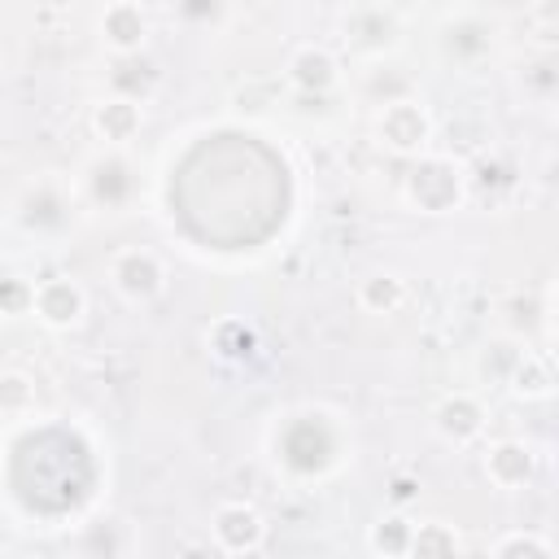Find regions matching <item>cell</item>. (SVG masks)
Instances as JSON below:
<instances>
[{"label":"cell","instance_id":"1","mask_svg":"<svg viewBox=\"0 0 559 559\" xmlns=\"http://www.w3.org/2000/svg\"><path fill=\"white\" fill-rule=\"evenodd\" d=\"M349 424L332 406H297L271 432V459L293 480H328L349 463Z\"/></svg>","mask_w":559,"mask_h":559},{"label":"cell","instance_id":"2","mask_svg":"<svg viewBox=\"0 0 559 559\" xmlns=\"http://www.w3.org/2000/svg\"><path fill=\"white\" fill-rule=\"evenodd\" d=\"M397 197H402L406 210L428 214V218L459 214L472 201V192H467V162L454 157V153L424 148L419 157L406 162L402 183H397Z\"/></svg>","mask_w":559,"mask_h":559},{"label":"cell","instance_id":"3","mask_svg":"<svg viewBox=\"0 0 559 559\" xmlns=\"http://www.w3.org/2000/svg\"><path fill=\"white\" fill-rule=\"evenodd\" d=\"M74 214H79V188L61 175H35L13 201V223L31 240H61L74 227Z\"/></svg>","mask_w":559,"mask_h":559},{"label":"cell","instance_id":"4","mask_svg":"<svg viewBox=\"0 0 559 559\" xmlns=\"http://www.w3.org/2000/svg\"><path fill=\"white\" fill-rule=\"evenodd\" d=\"M74 188H79V201H87L96 210H109V214H122L140 197V170L127 157V148H100L96 157L83 162Z\"/></svg>","mask_w":559,"mask_h":559},{"label":"cell","instance_id":"5","mask_svg":"<svg viewBox=\"0 0 559 559\" xmlns=\"http://www.w3.org/2000/svg\"><path fill=\"white\" fill-rule=\"evenodd\" d=\"M376 144L402 162L419 157L424 148H432V135H437V122L428 114V105L419 96H397V100H384L380 114H376Z\"/></svg>","mask_w":559,"mask_h":559},{"label":"cell","instance_id":"6","mask_svg":"<svg viewBox=\"0 0 559 559\" xmlns=\"http://www.w3.org/2000/svg\"><path fill=\"white\" fill-rule=\"evenodd\" d=\"M402 26H406V17H397L393 9H384L376 0H358L341 17V39L358 61H380L402 48Z\"/></svg>","mask_w":559,"mask_h":559},{"label":"cell","instance_id":"7","mask_svg":"<svg viewBox=\"0 0 559 559\" xmlns=\"http://www.w3.org/2000/svg\"><path fill=\"white\" fill-rule=\"evenodd\" d=\"M105 275H109V288H114L122 301H131V306L157 301V297L166 293V280H170L162 253H153V249H144V245H127V249L109 253Z\"/></svg>","mask_w":559,"mask_h":559},{"label":"cell","instance_id":"8","mask_svg":"<svg viewBox=\"0 0 559 559\" xmlns=\"http://www.w3.org/2000/svg\"><path fill=\"white\" fill-rule=\"evenodd\" d=\"M498 48V26L485 13H454L437 26V52L454 70H480Z\"/></svg>","mask_w":559,"mask_h":559},{"label":"cell","instance_id":"9","mask_svg":"<svg viewBox=\"0 0 559 559\" xmlns=\"http://www.w3.org/2000/svg\"><path fill=\"white\" fill-rule=\"evenodd\" d=\"M432 432L454 445V450H467L476 445L485 432H489V402L476 393V389H450L432 402Z\"/></svg>","mask_w":559,"mask_h":559},{"label":"cell","instance_id":"10","mask_svg":"<svg viewBox=\"0 0 559 559\" xmlns=\"http://www.w3.org/2000/svg\"><path fill=\"white\" fill-rule=\"evenodd\" d=\"M31 314L48 332H74L87 319V288L74 275H44L31 288Z\"/></svg>","mask_w":559,"mask_h":559},{"label":"cell","instance_id":"11","mask_svg":"<svg viewBox=\"0 0 559 559\" xmlns=\"http://www.w3.org/2000/svg\"><path fill=\"white\" fill-rule=\"evenodd\" d=\"M537 463H542V459H537V445L524 441V437H498V441H489L485 454H480L485 480H489L493 489H502V493L528 489V485L537 480Z\"/></svg>","mask_w":559,"mask_h":559},{"label":"cell","instance_id":"12","mask_svg":"<svg viewBox=\"0 0 559 559\" xmlns=\"http://www.w3.org/2000/svg\"><path fill=\"white\" fill-rule=\"evenodd\" d=\"M210 537L223 555H258L266 546V515L245 498L218 502L210 515Z\"/></svg>","mask_w":559,"mask_h":559},{"label":"cell","instance_id":"13","mask_svg":"<svg viewBox=\"0 0 559 559\" xmlns=\"http://www.w3.org/2000/svg\"><path fill=\"white\" fill-rule=\"evenodd\" d=\"M341 57L328 48V44H297L284 61V83L297 92V96H332L341 92Z\"/></svg>","mask_w":559,"mask_h":559},{"label":"cell","instance_id":"14","mask_svg":"<svg viewBox=\"0 0 559 559\" xmlns=\"http://www.w3.org/2000/svg\"><path fill=\"white\" fill-rule=\"evenodd\" d=\"M96 35L105 44L109 57H131V52H144L148 48V35H153V22H148V9L140 0H109L96 17Z\"/></svg>","mask_w":559,"mask_h":559},{"label":"cell","instance_id":"15","mask_svg":"<svg viewBox=\"0 0 559 559\" xmlns=\"http://www.w3.org/2000/svg\"><path fill=\"white\" fill-rule=\"evenodd\" d=\"M87 127H92V135H96L105 148H127V144L144 131V100L122 96V92L100 96V100H92V109H87Z\"/></svg>","mask_w":559,"mask_h":559},{"label":"cell","instance_id":"16","mask_svg":"<svg viewBox=\"0 0 559 559\" xmlns=\"http://www.w3.org/2000/svg\"><path fill=\"white\" fill-rule=\"evenodd\" d=\"M502 389L515 402H546L555 393V358H550V349L546 345H537V349L524 345V354L515 358V367H511Z\"/></svg>","mask_w":559,"mask_h":559},{"label":"cell","instance_id":"17","mask_svg":"<svg viewBox=\"0 0 559 559\" xmlns=\"http://www.w3.org/2000/svg\"><path fill=\"white\" fill-rule=\"evenodd\" d=\"M354 301H358V310L384 319V314H397V310L411 301V288H406V280H402L397 271H371V275L358 280Z\"/></svg>","mask_w":559,"mask_h":559},{"label":"cell","instance_id":"18","mask_svg":"<svg viewBox=\"0 0 559 559\" xmlns=\"http://www.w3.org/2000/svg\"><path fill=\"white\" fill-rule=\"evenodd\" d=\"M411 533H415V520L402 507H393V511H384L367 528V550L371 555H384V559H406L411 555Z\"/></svg>","mask_w":559,"mask_h":559},{"label":"cell","instance_id":"19","mask_svg":"<svg viewBox=\"0 0 559 559\" xmlns=\"http://www.w3.org/2000/svg\"><path fill=\"white\" fill-rule=\"evenodd\" d=\"M524 345L528 341H515V336H507V332H498L493 341H485L480 349H476V380L480 384H507V376H511V367H515V358L524 354Z\"/></svg>","mask_w":559,"mask_h":559},{"label":"cell","instance_id":"20","mask_svg":"<svg viewBox=\"0 0 559 559\" xmlns=\"http://www.w3.org/2000/svg\"><path fill=\"white\" fill-rule=\"evenodd\" d=\"M205 345H210V354L223 358V362H245V358H253V349H258V332H253L245 319H218V323L205 332Z\"/></svg>","mask_w":559,"mask_h":559},{"label":"cell","instance_id":"21","mask_svg":"<svg viewBox=\"0 0 559 559\" xmlns=\"http://www.w3.org/2000/svg\"><path fill=\"white\" fill-rule=\"evenodd\" d=\"M463 550V537L445 520H419L411 533V555L406 559H450Z\"/></svg>","mask_w":559,"mask_h":559},{"label":"cell","instance_id":"22","mask_svg":"<svg viewBox=\"0 0 559 559\" xmlns=\"http://www.w3.org/2000/svg\"><path fill=\"white\" fill-rule=\"evenodd\" d=\"M493 559H555V542L537 528H507L502 537L489 542Z\"/></svg>","mask_w":559,"mask_h":559},{"label":"cell","instance_id":"23","mask_svg":"<svg viewBox=\"0 0 559 559\" xmlns=\"http://www.w3.org/2000/svg\"><path fill=\"white\" fill-rule=\"evenodd\" d=\"M35 406H39L35 376H31V371H22V367L0 371V415H9V419H26Z\"/></svg>","mask_w":559,"mask_h":559},{"label":"cell","instance_id":"24","mask_svg":"<svg viewBox=\"0 0 559 559\" xmlns=\"http://www.w3.org/2000/svg\"><path fill=\"white\" fill-rule=\"evenodd\" d=\"M371 70H367V83H362V92L376 100V105H384V100H397V96H415V79L402 70V66H393L389 57H380V61H367Z\"/></svg>","mask_w":559,"mask_h":559},{"label":"cell","instance_id":"25","mask_svg":"<svg viewBox=\"0 0 559 559\" xmlns=\"http://www.w3.org/2000/svg\"><path fill=\"white\" fill-rule=\"evenodd\" d=\"M227 13H231V0H170V17L192 35L218 31Z\"/></svg>","mask_w":559,"mask_h":559},{"label":"cell","instance_id":"26","mask_svg":"<svg viewBox=\"0 0 559 559\" xmlns=\"http://www.w3.org/2000/svg\"><path fill=\"white\" fill-rule=\"evenodd\" d=\"M524 96L533 100V105H546V100H555V87H559V74H555V57L550 52H537L528 66H524Z\"/></svg>","mask_w":559,"mask_h":559},{"label":"cell","instance_id":"27","mask_svg":"<svg viewBox=\"0 0 559 559\" xmlns=\"http://www.w3.org/2000/svg\"><path fill=\"white\" fill-rule=\"evenodd\" d=\"M31 288H35V280L0 271V314H9V319L31 314Z\"/></svg>","mask_w":559,"mask_h":559},{"label":"cell","instance_id":"28","mask_svg":"<svg viewBox=\"0 0 559 559\" xmlns=\"http://www.w3.org/2000/svg\"><path fill=\"white\" fill-rule=\"evenodd\" d=\"M415 493H419V480H415V476H393V480H389V498H393V507L406 511V502H411Z\"/></svg>","mask_w":559,"mask_h":559},{"label":"cell","instance_id":"29","mask_svg":"<svg viewBox=\"0 0 559 559\" xmlns=\"http://www.w3.org/2000/svg\"><path fill=\"white\" fill-rule=\"evenodd\" d=\"M376 4H384V9H393L397 17H411V13H415V9H424L428 0H376Z\"/></svg>","mask_w":559,"mask_h":559}]
</instances>
